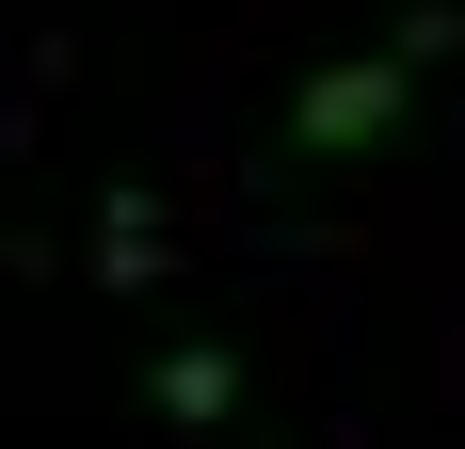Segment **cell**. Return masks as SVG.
I'll return each mask as SVG.
<instances>
[{"label": "cell", "mask_w": 465, "mask_h": 449, "mask_svg": "<svg viewBox=\"0 0 465 449\" xmlns=\"http://www.w3.org/2000/svg\"><path fill=\"white\" fill-rule=\"evenodd\" d=\"M450 48H465V16H450V0H418V16H401V33H370V48H337L322 81L289 96V161H370V145L418 113V81L450 65Z\"/></svg>", "instance_id": "1"}, {"label": "cell", "mask_w": 465, "mask_h": 449, "mask_svg": "<svg viewBox=\"0 0 465 449\" xmlns=\"http://www.w3.org/2000/svg\"><path fill=\"white\" fill-rule=\"evenodd\" d=\"M144 402L177 417V434H209V417H225V402H241V354H209V337H177V354L144 369Z\"/></svg>", "instance_id": "2"}]
</instances>
